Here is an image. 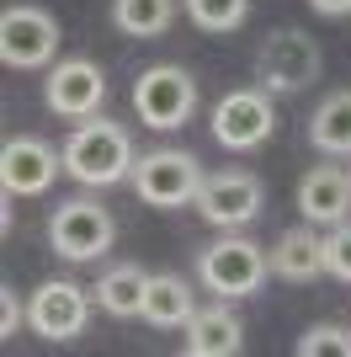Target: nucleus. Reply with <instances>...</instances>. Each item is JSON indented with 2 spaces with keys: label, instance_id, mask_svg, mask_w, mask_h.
<instances>
[{
  "label": "nucleus",
  "instance_id": "obj_16",
  "mask_svg": "<svg viewBox=\"0 0 351 357\" xmlns=\"http://www.w3.org/2000/svg\"><path fill=\"white\" fill-rule=\"evenodd\" d=\"M96 310H107L112 320H139L144 314V294H149V272L139 261H112L96 278Z\"/></svg>",
  "mask_w": 351,
  "mask_h": 357
},
{
  "label": "nucleus",
  "instance_id": "obj_2",
  "mask_svg": "<svg viewBox=\"0 0 351 357\" xmlns=\"http://www.w3.org/2000/svg\"><path fill=\"white\" fill-rule=\"evenodd\" d=\"M272 278V256L256 245L250 235L224 229L219 240H208L197 251V283L219 298H250L261 294V283Z\"/></svg>",
  "mask_w": 351,
  "mask_h": 357
},
{
  "label": "nucleus",
  "instance_id": "obj_7",
  "mask_svg": "<svg viewBox=\"0 0 351 357\" xmlns=\"http://www.w3.org/2000/svg\"><path fill=\"white\" fill-rule=\"evenodd\" d=\"M320 70H325L320 43H314L309 32H298V27L272 32V38L261 43V54H256V80H261V91H272V96L304 91Z\"/></svg>",
  "mask_w": 351,
  "mask_h": 357
},
{
  "label": "nucleus",
  "instance_id": "obj_14",
  "mask_svg": "<svg viewBox=\"0 0 351 357\" xmlns=\"http://www.w3.org/2000/svg\"><path fill=\"white\" fill-rule=\"evenodd\" d=\"M187 357H240L245 352V326L240 314L229 310V298L219 304H197V314L187 320V342H181Z\"/></svg>",
  "mask_w": 351,
  "mask_h": 357
},
{
  "label": "nucleus",
  "instance_id": "obj_4",
  "mask_svg": "<svg viewBox=\"0 0 351 357\" xmlns=\"http://www.w3.org/2000/svg\"><path fill=\"white\" fill-rule=\"evenodd\" d=\"M203 176L208 171L192 149H149V155H139L128 181L149 208H187V203H197Z\"/></svg>",
  "mask_w": 351,
  "mask_h": 357
},
{
  "label": "nucleus",
  "instance_id": "obj_18",
  "mask_svg": "<svg viewBox=\"0 0 351 357\" xmlns=\"http://www.w3.org/2000/svg\"><path fill=\"white\" fill-rule=\"evenodd\" d=\"M309 144L320 155H336V160H351V86L330 91L314 118H309Z\"/></svg>",
  "mask_w": 351,
  "mask_h": 357
},
{
  "label": "nucleus",
  "instance_id": "obj_1",
  "mask_svg": "<svg viewBox=\"0 0 351 357\" xmlns=\"http://www.w3.org/2000/svg\"><path fill=\"white\" fill-rule=\"evenodd\" d=\"M133 165H139V155H133L128 128L102 112L75 123V134L64 139V176H75L80 187H117L133 176Z\"/></svg>",
  "mask_w": 351,
  "mask_h": 357
},
{
  "label": "nucleus",
  "instance_id": "obj_22",
  "mask_svg": "<svg viewBox=\"0 0 351 357\" xmlns=\"http://www.w3.org/2000/svg\"><path fill=\"white\" fill-rule=\"evenodd\" d=\"M325 267H330V278L351 283V219L336 224V229L325 235Z\"/></svg>",
  "mask_w": 351,
  "mask_h": 357
},
{
  "label": "nucleus",
  "instance_id": "obj_20",
  "mask_svg": "<svg viewBox=\"0 0 351 357\" xmlns=\"http://www.w3.org/2000/svg\"><path fill=\"white\" fill-rule=\"evenodd\" d=\"M181 11L192 16V27L208 32V38H229V32L245 27L250 0H181Z\"/></svg>",
  "mask_w": 351,
  "mask_h": 357
},
{
  "label": "nucleus",
  "instance_id": "obj_19",
  "mask_svg": "<svg viewBox=\"0 0 351 357\" xmlns=\"http://www.w3.org/2000/svg\"><path fill=\"white\" fill-rule=\"evenodd\" d=\"M107 16L123 38H165L181 16V0H112Z\"/></svg>",
  "mask_w": 351,
  "mask_h": 357
},
{
  "label": "nucleus",
  "instance_id": "obj_13",
  "mask_svg": "<svg viewBox=\"0 0 351 357\" xmlns=\"http://www.w3.org/2000/svg\"><path fill=\"white\" fill-rule=\"evenodd\" d=\"M298 213L320 229H336L351 219V176L341 165H309L298 181Z\"/></svg>",
  "mask_w": 351,
  "mask_h": 357
},
{
  "label": "nucleus",
  "instance_id": "obj_10",
  "mask_svg": "<svg viewBox=\"0 0 351 357\" xmlns=\"http://www.w3.org/2000/svg\"><path fill=\"white\" fill-rule=\"evenodd\" d=\"M0 59L6 70H48L58 59V22L43 6H6L0 16Z\"/></svg>",
  "mask_w": 351,
  "mask_h": 357
},
{
  "label": "nucleus",
  "instance_id": "obj_5",
  "mask_svg": "<svg viewBox=\"0 0 351 357\" xmlns=\"http://www.w3.org/2000/svg\"><path fill=\"white\" fill-rule=\"evenodd\" d=\"M133 112H139V123L160 128V134L181 128L197 112V80H192V70H181V64H149V70H139V80H133Z\"/></svg>",
  "mask_w": 351,
  "mask_h": 357
},
{
  "label": "nucleus",
  "instance_id": "obj_6",
  "mask_svg": "<svg viewBox=\"0 0 351 357\" xmlns=\"http://www.w3.org/2000/svg\"><path fill=\"white\" fill-rule=\"evenodd\" d=\"M213 139L234 155H245V149H261L266 139L277 134V107H272V91L261 86H240V91H224L219 107H213V118H208Z\"/></svg>",
  "mask_w": 351,
  "mask_h": 357
},
{
  "label": "nucleus",
  "instance_id": "obj_23",
  "mask_svg": "<svg viewBox=\"0 0 351 357\" xmlns=\"http://www.w3.org/2000/svg\"><path fill=\"white\" fill-rule=\"evenodd\" d=\"M16 320H22V304L11 288H0V336H16Z\"/></svg>",
  "mask_w": 351,
  "mask_h": 357
},
{
  "label": "nucleus",
  "instance_id": "obj_24",
  "mask_svg": "<svg viewBox=\"0 0 351 357\" xmlns=\"http://www.w3.org/2000/svg\"><path fill=\"white\" fill-rule=\"evenodd\" d=\"M309 11H314V16H330V22H341V16H351V0H309Z\"/></svg>",
  "mask_w": 351,
  "mask_h": 357
},
{
  "label": "nucleus",
  "instance_id": "obj_11",
  "mask_svg": "<svg viewBox=\"0 0 351 357\" xmlns=\"http://www.w3.org/2000/svg\"><path fill=\"white\" fill-rule=\"evenodd\" d=\"M43 102H48L54 118L86 123L107 107V75L96 70V59H86V54L54 59L48 64V80H43Z\"/></svg>",
  "mask_w": 351,
  "mask_h": 357
},
{
  "label": "nucleus",
  "instance_id": "obj_17",
  "mask_svg": "<svg viewBox=\"0 0 351 357\" xmlns=\"http://www.w3.org/2000/svg\"><path fill=\"white\" fill-rule=\"evenodd\" d=\"M197 314V298H192V283L176 278V272H155L149 278V294H144V314L155 331H187V320Z\"/></svg>",
  "mask_w": 351,
  "mask_h": 357
},
{
  "label": "nucleus",
  "instance_id": "obj_12",
  "mask_svg": "<svg viewBox=\"0 0 351 357\" xmlns=\"http://www.w3.org/2000/svg\"><path fill=\"white\" fill-rule=\"evenodd\" d=\"M58 171H64V155L38 134H11L6 149H0V187H6V197H43L58 181Z\"/></svg>",
  "mask_w": 351,
  "mask_h": 357
},
{
  "label": "nucleus",
  "instance_id": "obj_21",
  "mask_svg": "<svg viewBox=\"0 0 351 357\" xmlns=\"http://www.w3.org/2000/svg\"><path fill=\"white\" fill-rule=\"evenodd\" d=\"M298 357H320V352H336V357H351V326H336V320H325V326H309L292 347Z\"/></svg>",
  "mask_w": 351,
  "mask_h": 357
},
{
  "label": "nucleus",
  "instance_id": "obj_9",
  "mask_svg": "<svg viewBox=\"0 0 351 357\" xmlns=\"http://www.w3.org/2000/svg\"><path fill=\"white\" fill-rule=\"evenodd\" d=\"M192 208L203 213L213 229H245V224L261 219L266 208V187L256 171H208L203 187H197V203Z\"/></svg>",
  "mask_w": 351,
  "mask_h": 357
},
{
  "label": "nucleus",
  "instance_id": "obj_25",
  "mask_svg": "<svg viewBox=\"0 0 351 357\" xmlns=\"http://www.w3.org/2000/svg\"><path fill=\"white\" fill-rule=\"evenodd\" d=\"M346 176H351V160H346Z\"/></svg>",
  "mask_w": 351,
  "mask_h": 357
},
{
  "label": "nucleus",
  "instance_id": "obj_8",
  "mask_svg": "<svg viewBox=\"0 0 351 357\" xmlns=\"http://www.w3.org/2000/svg\"><path fill=\"white\" fill-rule=\"evenodd\" d=\"M91 310H96V294H86L70 278H48L27 298V326L43 342H80L91 326Z\"/></svg>",
  "mask_w": 351,
  "mask_h": 357
},
{
  "label": "nucleus",
  "instance_id": "obj_3",
  "mask_svg": "<svg viewBox=\"0 0 351 357\" xmlns=\"http://www.w3.org/2000/svg\"><path fill=\"white\" fill-rule=\"evenodd\" d=\"M112 240H117V219L96 197H64L48 213V245L58 261H96L112 251Z\"/></svg>",
  "mask_w": 351,
  "mask_h": 357
},
{
  "label": "nucleus",
  "instance_id": "obj_15",
  "mask_svg": "<svg viewBox=\"0 0 351 357\" xmlns=\"http://www.w3.org/2000/svg\"><path fill=\"white\" fill-rule=\"evenodd\" d=\"M272 278H282V283H314L325 267V235H320V224H298V229H282L277 245H272Z\"/></svg>",
  "mask_w": 351,
  "mask_h": 357
}]
</instances>
